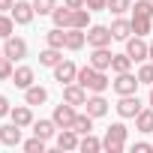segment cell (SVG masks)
<instances>
[{"mask_svg": "<svg viewBox=\"0 0 153 153\" xmlns=\"http://www.w3.org/2000/svg\"><path fill=\"white\" fill-rule=\"evenodd\" d=\"M9 117H12V123H18L21 129H27V126H33V105H15V108L9 111Z\"/></svg>", "mask_w": 153, "mask_h": 153, "instance_id": "obj_14", "label": "cell"}, {"mask_svg": "<svg viewBox=\"0 0 153 153\" xmlns=\"http://www.w3.org/2000/svg\"><path fill=\"white\" fill-rule=\"evenodd\" d=\"M75 75H78V66H75L72 60H60L54 66V81H60V84H72Z\"/></svg>", "mask_w": 153, "mask_h": 153, "instance_id": "obj_11", "label": "cell"}, {"mask_svg": "<svg viewBox=\"0 0 153 153\" xmlns=\"http://www.w3.org/2000/svg\"><path fill=\"white\" fill-rule=\"evenodd\" d=\"M135 129H138V132H144V135H147V132H153V108H150V105L138 111V117H135Z\"/></svg>", "mask_w": 153, "mask_h": 153, "instance_id": "obj_23", "label": "cell"}, {"mask_svg": "<svg viewBox=\"0 0 153 153\" xmlns=\"http://www.w3.org/2000/svg\"><path fill=\"white\" fill-rule=\"evenodd\" d=\"M111 33H114V39H129L132 36V18H123V15H117L114 18V24H111Z\"/></svg>", "mask_w": 153, "mask_h": 153, "instance_id": "obj_16", "label": "cell"}, {"mask_svg": "<svg viewBox=\"0 0 153 153\" xmlns=\"http://www.w3.org/2000/svg\"><path fill=\"white\" fill-rule=\"evenodd\" d=\"M132 15L153 18V0H135V3H132Z\"/></svg>", "mask_w": 153, "mask_h": 153, "instance_id": "obj_31", "label": "cell"}, {"mask_svg": "<svg viewBox=\"0 0 153 153\" xmlns=\"http://www.w3.org/2000/svg\"><path fill=\"white\" fill-rule=\"evenodd\" d=\"M132 150H135V153H150V150H153V144H147V141H138Z\"/></svg>", "mask_w": 153, "mask_h": 153, "instance_id": "obj_40", "label": "cell"}, {"mask_svg": "<svg viewBox=\"0 0 153 153\" xmlns=\"http://www.w3.org/2000/svg\"><path fill=\"white\" fill-rule=\"evenodd\" d=\"M45 144H48L45 138H39V135H33L30 141H24V150H27V153H45Z\"/></svg>", "mask_w": 153, "mask_h": 153, "instance_id": "obj_34", "label": "cell"}, {"mask_svg": "<svg viewBox=\"0 0 153 153\" xmlns=\"http://www.w3.org/2000/svg\"><path fill=\"white\" fill-rule=\"evenodd\" d=\"M0 57H3V48H0Z\"/></svg>", "mask_w": 153, "mask_h": 153, "instance_id": "obj_44", "label": "cell"}, {"mask_svg": "<svg viewBox=\"0 0 153 153\" xmlns=\"http://www.w3.org/2000/svg\"><path fill=\"white\" fill-rule=\"evenodd\" d=\"M9 15H12L15 24H30L33 15H36V9H33V3H27V0H15V6H12Z\"/></svg>", "mask_w": 153, "mask_h": 153, "instance_id": "obj_10", "label": "cell"}, {"mask_svg": "<svg viewBox=\"0 0 153 153\" xmlns=\"http://www.w3.org/2000/svg\"><path fill=\"white\" fill-rule=\"evenodd\" d=\"M129 69H132V57L129 54H114L111 57V72L120 75V72H129Z\"/></svg>", "mask_w": 153, "mask_h": 153, "instance_id": "obj_29", "label": "cell"}, {"mask_svg": "<svg viewBox=\"0 0 153 153\" xmlns=\"http://www.w3.org/2000/svg\"><path fill=\"white\" fill-rule=\"evenodd\" d=\"M12 84L21 87V90H27V87L33 84V69H30V66H18V69L12 72Z\"/></svg>", "mask_w": 153, "mask_h": 153, "instance_id": "obj_22", "label": "cell"}, {"mask_svg": "<svg viewBox=\"0 0 153 153\" xmlns=\"http://www.w3.org/2000/svg\"><path fill=\"white\" fill-rule=\"evenodd\" d=\"M72 12H75V9H69V6H54V12H51V18H54V27H63V30H69V27H72Z\"/></svg>", "mask_w": 153, "mask_h": 153, "instance_id": "obj_17", "label": "cell"}, {"mask_svg": "<svg viewBox=\"0 0 153 153\" xmlns=\"http://www.w3.org/2000/svg\"><path fill=\"white\" fill-rule=\"evenodd\" d=\"M126 135H129V129H126L123 123H111V126L105 129L102 150H108V153H123V150H126Z\"/></svg>", "mask_w": 153, "mask_h": 153, "instance_id": "obj_2", "label": "cell"}, {"mask_svg": "<svg viewBox=\"0 0 153 153\" xmlns=\"http://www.w3.org/2000/svg\"><path fill=\"white\" fill-rule=\"evenodd\" d=\"M87 9H90V12H99V9H108V0H87Z\"/></svg>", "mask_w": 153, "mask_h": 153, "instance_id": "obj_37", "label": "cell"}, {"mask_svg": "<svg viewBox=\"0 0 153 153\" xmlns=\"http://www.w3.org/2000/svg\"><path fill=\"white\" fill-rule=\"evenodd\" d=\"M111 57H114V54H111L108 48H93V54H90V66H96V69L105 72V69H111Z\"/></svg>", "mask_w": 153, "mask_h": 153, "instance_id": "obj_18", "label": "cell"}, {"mask_svg": "<svg viewBox=\"0 0 153 153\" xmlns=\"http://www.w3.org/2000/svg\"><path fill=\"white\" fill-rule=\"evenodd\" d=\"M75 117H78V111H75V105H69V102H60L54 108V114H51V120L57 123V129H72Z\"/></svg>", "mask_w": 153, "mask_h": 153, "instance_id": "obj_4", "label": "cell"}, {"mask_svg": "<svg viewBox=\"0 0 153 153\" xmlns=\"http://www.w3.org/2000/svg\"><path fill=\"white\" fill-rule=\"evenodd\" d=\"M12 72H15V66H12V60L3 54V57H0V81H12Z\"/></svg>", "mask_w": 153, "mask_h": 153, "instance_id": "obj_33", "label": "cell"}, {"mask_svg": "<svg viewBox=\"0 0 153 153\" xmlns=\"http://www.w3.org/2000/svg\"><path fill=\"white\" fill-rule=\"evenodd\" d=\"M3 54L15 63V60H24L27 57V42L24 39H18V36H9V39H3Z\"/></svg>", "mask_w": 153, "mask_h": 153, "instance_id": "obj_8", "label": "cell"}, {"mask_svg": "<svg viewBox=\"0 0 153 153\" xmlns=\"http://www.w3.org/2000/svg\"><path fill=\"white\" fill-rule=\"evenodd\" d=\"M114 108H117V114H120V117H126V120L132 117V120H135V117H138V111L144 108V102H141L135 93H129V96H120V102H117Z\"/></svg>", "mask_w": 153, "mask_h": 153, "instance_id": "obj_7", "label": "cell"}, {"mask_svg": "<svg viewBox=\"0 0 153 153\" xmlns=\"http://www.w3.org/2000/svg\"><path fill=\"white\" fill-rule=\"evenodd\" d=\"M78 150H84V153H99V150H102V141H99V138H93V135L87 132V135H81Z\"/></svg>", "mask_w": 153, "mask_h": 153, "instance_id": "obj_30", "label": "cell"}, {"mask_svg": "<svg viewBox=\"0 0 153 153\" xmlns=\"http://www.w3.org/2000/svg\"><path fill=\"white\" fill-rule=\"evenodd\" d=\"M0 141H3L6 147H18V144H21V126H18V123L0 126Z\"/></svg>", "mask_w": 153, "mask_h": 153, "instance_id": "obj_15", "label": "cell"}, {"mask_svg": "<svg viewBox=\"0 0 153 153\" xmlns=\"http://www.w3.org/2000/svg\"><path fill=\"white\" fill-rule=\"evenodd\" d=\"M126 54L132 57V63H144L150 54V42H144V36H129L126 39Z\"/></svg>", "mask_w": 153, "mask_h": 153, "instance_id": "obj_5", "label": "cell"}, {"mask_svg": "<svg viewBox=\"0 0 153 153\" xmlns=\"http://www.w3.org/2000/svg\"><path fill=\"white\" fill-rule=\"evenodd\" d=\"M9 111H12V105H9V99H6L3 93H0V117H6Z\"/></svg>", "mask_w": 153, "mask_h": 153, "instance_id": "obj_38", "label": "cell"}, {"mask_svg": "<svg viewBox=\"0 0 153 153\" xmlns=\"http://www.w3.org/2000/svg\"><path fill=\"white\" fill-rule=\"evenodd\" d=\"M93 120H96V117H90V114L84 111V114H78V117H75L72 129L78 132V135H87V132H93Z\"/></svg>", "mask_w": 153, "mask_h": 153, "instance_id": "obj_25", "label": "cell"}, {"mask_svg": "<svg viewBox=\"0 0 153 153\" xmlns=\"http://www.w3.org/2000/svg\"><path fill=\"white\" fill-rule=\"evenodd\" d=\"M63 102H69V105H84L87 102V90L78 84V81H72V84H63Z\"/></svg>", "mask_w": 153, "mask_h": 153, "instance_id": "obj_9", "label": "cell"}, {"mask_svg": "<svg viewBox=\"0 0 153 153\" xmlns=\"http://www.w3.org/2000/svg\"><path fill=\"white\" fill-rule=\"evenodd\" d=\"M138 84H141V81H138V75H132V72H120L117 78L111 81V87H114L117 96H129V93H135Z\"/></svg>", "mask_w": 153, "mask_h": 153, "instance_id": "obj_6", "label": "cell"}, {"mask_svg": "<svg viewBox=\"0 0 153 153\" xmlns=\"http://www.w3.org/2000/svg\"><path fill=\"white\" fill-rule=\"evenodd\" d=\"M30 3H33L36 15H51V12H54V6H57V0H30Z\"/></svg>", "mask_w": 153, "mask_h": 153, "instance_id": "obj_32", "label": "cell"}, {"mask_svg": "<svg viewBox=\"0 0 153 153\" xmlns=\"http://www.w3.org/2000/svg\"><path fill=\"white\" fill-rule=\"evenodd\" d=\"M147 60H150V63H153V42H150V54H147Z\"/></svg>", "mask_w": 153, "mask_h": 153, "instance_id": "obj_43", "label": "cell"}, {"mask_svg": "<svg viewBox=\"0 0 153 153\" xmlns=\"http://www.w3.org/2000/svg\"><path fill=\"white\" fill-rule=\"evenodd\" d=\"M84 42H87V33H84V30H78V27H69V30H66V48H69V51L84 48Z\"/></svg>", "mask_w": 153, "mask_h": 153, "instance_id": "obj_21", "label": "cell"}, {"mask_svg": "<svg viewBox=\"0 0 153 153\" xmlns=\"http://www.w3.org/2000/svg\"><path fill=\"white\" fill-rule=\"evenodd\" d=\"M147 105L153 108V84H150V96H147Z\"/></svg>", "mask_w": 153, "mask_h": 153, "instance_id": "obj_42", "label": "cell"}, {"mask_svg": "<svg viewBox=\"0 0 153 153\" xmlns=\"http://www.w3.org/2000/svg\"><path fill=\"white\" fill-rule=\"evenodd\" d=\"M153 27V18H141V15H132V33L135 36H147Z\"/></svg>", "mask_w": 153, "mask_h": 153, "instance_id": "obj_28", "label": "cell"}, {"mask_svg": "<svg viewBox=\"0 0 153 153\" xmlns=\"http://www.w3.org/2000/svg\"><path fill=\"white\" fill-rule=\"evenodd\" d=\"M75 81H78L87 93H105L108 90V75L102 72V69H96V66H78V75H75Z\"/></svg>", "mask_w": 153, "mask_h": 153, "instance_id": "obj_1", "label": "cell"}, {"mask_svg": "<svg viewBox=\"0 0 153 153\" xmlns=\"http://www.w3.org/2000/svg\"><path fill=\"white\" fill-rule=\"evenodd\" d=\"M111 39H114L111 27H105V24H93V27H87V45H90V48H108Z\"/></svg>", "mask_w": 153, "mask_h": 153, "instance_id": "obj_3", "label": "cell"}, {"mask_svg": "<svg viewBox=\"0 0 153 153\" xmlns=\"http://www.w3.org/2000/svg\"><path fill=\"white\" fill-rule=\"evenodd\" d=\"M45 42H48L51 48H66V30H63V27L48 30V33H45Z\"/></svg>", "mask_w": 153, "mask_h": 153, "instance_id": "obj_26", "label": "cell"}, {"mask_svg": "<svg viewBox=\"0 0 153 153\" xmlns=\"http://www.w3.org/2000/svg\"><path fill=\"white\" fill-rule=\"evenodd\" d=\"M54 144H57V150H78L81 138H78L75 129H60V132L54 135Z\"/></svg>", "mask_w": 153, "mask_h": 153, "instance_id": "obj_12", "label": "cell"}, {"mask_svg": "<svg viewBox=\"0 0 153 153\" xmlns=\"http://www.w3.org/2000/svg\"><path fill=\"white\" fill-rule=\"evenodd\" d=\"M138 81H141V84H153V63H141V69H138Z\"/></svg>", "mask_w": 153, "mask_h": 153, "instance_id": "obj_36", "label": "cell"}, {"mask_svg": "<svg viewBox=\"0 0 153 153\" xmlns=\"http://www.w3.org/2000/svg\"><path fill=\"white\" fill-rule=\"evenodd\" d=\"M12 6H15V0H0V12H12Z\"/></svg>", "mask_w": 153, "mask_h": 153, "instance_id": "obj_41", "label": "cell"}, {"mask_svg": "<svg viewBox=\"0 0 153 153\" xmlns=\"http://www.w3.org/2000/svg\"><path fill=\"white\" fill-rule=\"evenodd\" d=\"M72 27H78V30H87L90 27V9L87 6H81V9L72 12Z\"/></svg>", "mask_w": 153, "mask_h": 153, "instance_id": "obj_27", "label": "cell"}, {"mask_svg": "<svg viewBox=\"0 0 153 153\" xmlns=\"http://www.w3.org/2000/svg\"><path fill=\"white\" fill-rule=\"evenodd\" d=\"M63 6H69V9H81V6H87V0H63Z\"/></svg>", "mask_w": 153, "mask_h": 153, "instance_id": "obj_39", "label": "cell"}, {"mask_svg": "<svg viewBox=\"0 0 153 153\" xmlns=\"http://www.w3.org/2000/svg\"><path fill=\"white\" fill-rule=\"evenodd\" d=\"M60 60H63V48H51V45H48V48L39 54V63H42V66H51V69H54Z\"/></svg>", "mask_w": 153, "mask_h": 153, "instance_id": "obj_24", "label": "cell"}, {"mask_svg": "<svg viewBox=\"0 0 153 153\" xmlns=\"http://www.w3.org/2000/svg\"><path fill=\"white\" fill-rule=\"evenodd\" d=\"M129 9H132V0H108V12H114V15H123Z\"/></svg>", "mask_w": 153, "mask_h": 153, "instance_id": "obj_35", "label": "cell"}, {"mask_svg": "<svg viewBox=\"0 0 153 153\" xmlns=\"http://www.w3.org/2000/svg\"><path fill=\"white\" fill-rule=\"evenodd\" d=\"M24 102H27V105H42V102H48V90L39 87V84H30V87L24 90Z\"/></svg>", "mask_w": 153, "mask_h": 153, "instance_id": "obj_19", "label": "cell"}, {"mask_svg": "<svg viewBox=\"0 0 153 153\" xmlns=\"http://www.w3.org/2000/svg\"><path fill=\"white\" fill-rule=\"evenodd\" d=\"M84 111H87L90 117H105V114H108V99H105L102 93H93V96H87Z\"/></svg>", "mask_w": 153, "mask_h": 153, "instance_id": "obj_13", "label": "cell"}, {"mask_svg": "<svg viewBox=\"0 0 153 153\" xmlns=\"http://www.w3.org/2000/svg\"><path fill=\"white\" fill-rule=\"evenodd\" d=\"M33 135L51 141V138L57 135V123H54V120H33Z\"/></svg>", "mask_w": 153, "mask_h": 153, "instance_id": "obj_20", "label": "cell"}]
</instances>
